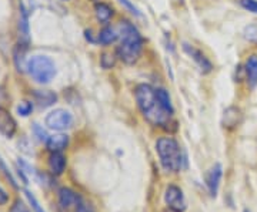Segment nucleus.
I'll return each instance as SVG.
<instances>
[{
  "label": "nucleus",
  "mask_w": 257,
  "mask_h": 212,
  "mask_svg": "<svg viewBox=\"0 0 257 212\" xmlns=\"http://www.w3.org/2000/svg\"><path fill=\"white\" fill-rule=\"evenodd\" d=\"M139 110L150 124L156 127H165L170 122L172 114L162 107L156 96V90L150 84H139L135 90Z\"/></svg>",
  "instance_id": "nucleus-1"
},
{
  "label": "nucleus",
  "mask_w": 257,
  "mask_h": 212,
  "mask_svg": "<svg viewBox=\"0 0 257 212\" xmlns=\"http://www.w3.org/2000/svg\"><path fill=\"white\" fill-rule=\"evenodd\" d=\"M143 50V37L130 22L120 23V46L116 54L126 64H135Z\"/></svg>",
  "instance_id": "nucleus-2"
},
{
  "label": "nucleus",
  "mask_w": 257,
  "mask_h": 212,
  "mask_svg": "<svg viewBox=\"0 0 257 212\" xmlns=\"http://www.w3.org/2000/svg\"><path fill=\"white\" fill-rule=\"evenodd\" d=\"M156 152L160 164L167 172H177L182 170L184 158L179 142L172 137H162L156 141Z\"/></svg>",
  "instance_id": "nucleus-3"
},
{
  "label": "nucleus",
  "mask_w": 257,
  "mask_h": 212,
  "mask_svg": "<svg viewBox=\"0 0 257 212\" xmlns=\"http://www.w3.org/2000/svg\"><path fill=\"white\" fill-rule=\"evenodd\" d=\"M28 72L39 84H47L55 78L56 66L47 56H33L28 62Z\"/></svg>",
  "instance_id": "nucleus-4"
},
{
  "label": "nucleus",
  "mask_w": 257,
  "mask_h": 212,
  "mask_svg": "<svg viewBox=\"0 0 257 212\" xmlns=\"http://www.w3.org/2000/svg\"><path fill=\"white\" fill-rule=\"evenodd\" d=\"M45 124L47 126V128L55 130V131H66L73 126V116L70 111L64 110V108H56L47 114Z\"/></svg>",
  "instance_id": "nucleus-5"
},
{
  "label": "nucleus",
  "mask_w": 257,
  "mask_h": 212,
  "mask_svg": "<svg viewBox=\"0 0 257 212\" xmlns=\"http://www.w3.org/2000/svg\"><path fill=\"white\" fill-rule=\"evenodd\" d=\"M165 202L172 212H183L186 210V198L183 191L177 185H169L166 188Z\"/></svg>",
  "instance_id": "nucleus-6"
},
{
  "label": "nucleus",
  "mask_w": 257,
  "mask_h": 212,
  "mask_svg": "<svg viewBox=\"0 0 257 212\" xmlns=\"http://www.w3.org/2000/svg\"><path fill=\"white\" fill-rule=\"evenodd\" d=\"M82 196L70 188L63 186L59 190V208L63 212H69L72 208H76Z\"/></svg>",
  "instance_id": "nucleus-7"
},
{
  "label": "nucleus",
  "mask_w": 257,
  "mask_h": 212,
  "mask_svg": "<svg viewBox=\"0 0 257 212\" xmlns=\"http://www.w3.org/2000/svg\"><path fill=\"white\" fill-rule=\"evenodd\" d=\"M221 176H223V166L221 164H214L206 174V185L209 190V194L216 198L217 192H219V186H220Z\"/></svg>",
  "instance_id": "nucleus-8"
},
{
  "label": "nucleus",
  "mask_w": 257,
  "mask_h": 212,
  "mask_svg": "<svg viewBox=\"0 0 257 212\" xmlns=\"http://www.w3.org/2000/svg\"><path fill=\"white\" fill-rule=\"evenodd\" d=\"M18 124L13 116L6 108H0V134L6 138H12L16 134Z\"/></svg>",
  "instance_id": "nucleus-9"
},
{
  "label": "nucleus",
  "mask_w": 257,
  "mask_h": 212,
  "mask_svg": "<svg viewBox=\"0 0 257 212\" xmlns=\"http://www.w3.org/2000/svg\"><path fill=\"white\" fill-rule=\"evenodd\" d=\"M183 48H184V52H186V53H187V54L190 56L193 60H194V63L199 66V68L202 70V73L204 74L210 73L211 68H213L210 60H209L206 56L203 54L199 48H194V47L190 46V44H187V43H184Z\"/></svg>",
  "instance_id": "nucleus-10"
},
{
  "label": "nucleus",
  "mask_w": 257,
  "mask_h": 212,
  "mask_svg": "<svg viewBox=\"0 0 257 212\" xmlns=\"http://www.w3.org/2000/svg\"><path fill=\"white\" fill-rule=\"evenodd\" d=\"M30 43V30H29V16L25 6H20V18H19V44L28 47Z\"/></svg>",
  "instance_id": "nucleus-11"
},
{
  "label": "nucleus",
  "mask_w": 257,
  "mask_h": 212,
  "mask_svg": "<svg viewBox=\"0 0 257 212\" xmlns=\"http://www.w3.org/2000/svg\"><path fill=\"white\" fill-rule=\"evenodd\" d=\"M241 121V111L237 107H229L223 112L221 124L224 128H234L237 127Z\"/></svg>",
  "instance_id": "nucleus-12"
},
{
  "label": "nucleus",
  "mask_w": 257,
  "mask_h": 212,
  "mask_svg": "<svg viewBox=\"0 0 257 212\" xmlns=\"http://www.w3.org/2000/svg\"><path fill=\"white\" fill-rule=\"evenodd\" d=\"M67 146H69V137L66 134L49 136L46 141V147L50 152H63Z\"/></svg>",
  "instance_id": "nucleus-13"
},
{
  "label": "nucleus",
  "mask_w": 257,
  "mask_h": 212,
  "mask_svg": "<svg viewBox=\"0 0 257 212\" xmlns=\"http://www.w3.org/2000/svg\"><path fill=\"white\" fill-rule=\"evenodd\" d=\"M49 170L53 176H62L66 170V157L63 152H52L49 157Z\"/></svg>",
  "instance_id": "nucleus-14"
},
{
  "label": "nucleus",
  "mask_w": 257,
  "mask_h": 212,
  "mask_svg": "<svg viewBox=\"0 0 257 212\" xmlns=\"http://www.w3.org/2000/svg\"><path fill=\"white\" fill-rule=\"evenodd\" d=\"M244 73H246V80L250 88H256L257 86V56L251 54L246 62L244 66Z\"/></svg>",
  "instance_id": "nucleus-15"
},
{
  "label": "nucleus",
  "mask_w": 257,
  "mask_h": 212,
  "mask_svg": "<svg viewBox=\"0 0 257 212\" xmlns=\"http://www.w3.org/2000/svg\"><path fill=\"white\" fill-rule=\"evenodd\" d=\"M33 96H35V102L39 104V107H42V108H47V107H50V106H53L56 102H57V96H56V92H49V90H36V92H33Z\"/></svg>",
  "instance_id": "nucleus-16"
},
{
  "label": "nucleus",
  "mask_w": 257,
  "mask_h": 212,
  "mask_svg": "<svg viewBox=\"0 0 257 212\" xmlns=\"http://www.w3.org/2000/svg\"><path fill=\"white\" fill-rule=\"evenodd\" d=\"M94 14H96V18L100 23H109L110 18H113V14H114V12H113V8L109 6L107 3L99 2L94 6Z\"/></svg>",
  "instance_id": "nucleus-17"
},
{
  "label": "nucleus",
  "mask_w": 257,
  "mask_h": 212,
  "mask_svg": "<svg viewBox=\"0 0 257 212\" xmlns=\"http://www.w3.org/2000/svg\"><path fill=\"white\" fill-rule=\"evenodd\" d=\"M117 38H119V34L116 33V30L110 28V26H106V28H103L100 30L97 42L100 43L101 46H109L111 43H114Z\"/></svg>",
  "instance_id": "nucleus-18"
},
{
  "label": "nucleus",
  "mask_w": 257,
  "mask_h": 212,
  "mask_svg": "<svg viewBox=\"0 0 257 212\" xmlns=\"http://www.w3.org/2000/svg\"><path fill=\"white\" fill-rule=\"evenodd\" d=\"M156 96L159 102L162 104V107L165 108L169 114H173V104H172V100H170V96L169 92H166L165 88H157L156 90Z\"/></svg>",
  "instance_id": "nucleus-19"
},
{
  "label": "nucleus",
  "mask_w": 257,
  "mask_h": 212,
  "mask_svg": "<svg viewBox=\"0 0 257 212\" xmlns=\"http://www.w3.org/2000/svg\"><path fill=\"white\" fill-rule=\"evenodd\" d=\"M26 50H28V47L22 46V44H18L16 50H15V63H16L19 72H23L25 68H28V64H25V58H23Z\"/></svg>",
  "instance_id": "nucleus-20"
},
{
  "label": "nucleus",
  "mask_w": 257,
  "mask_h": 212,
  "mask_svg": "<svg viewBox=\"0 0 257 212\" xmlns=\"http://www.w3.org/2000/svg\"><path fill=\"white\" fill-rule=\"evenodd\" d=\"M116 64V56L111 53H103L100 57V66L103 68H111L113 66Z\"/></svg>",
  "instance_id": "nucleus-21"
},
{
  "label": "nucleus",
  "mask_w": 257,
  "mask_h": 212,
  "mask_svg": "<svg viewBox=\"0 0 257 212\" xmlns=\"http://www.w3.org/2000/svg\"><path fill=\"white\" fill-rule=\"evenodd\" d=\"M32 111H33V104L30 102H22L18 106L19 116H22V117H28L32 114Z\"/></svg>",
  "instance_id": "nucleus-22"
},
{
  "label": "nucleus",
  "mask_w": 257,
  "mask_h": 212,
  "mask_svg": "<svg viewBox=\"0 0 257 212\" xmlns=\"http://www.w3.org/2000/svg\"><path fill=\"white\" fill-rule=\"evenodd\" d=\"M25 194H26V198L29 200V202H30V205H32V208L35 210V212H45V210L40 206V204H39V201L36 200V196L32 194L30 191H25Z\"/></svg>",
  "instance_id": "nucleus-23"
},
{
  "label": "nucleus",
  "mask_w": 257,
  "mask_h": 212,
  "mask_svg": "<svg viewBox=\"0 0 257 212\" xmlns=\"http://www.w3.org/2000/svg\"><path fill=\"white\" fill-rule=\"evenodd\" d=\"M240 6L243 9L248 10L251 13H256L257 14V0H239Z\"/></svg>",
  "instance_id": "nucleus-24"
},
{
  "label": "nucleus",
  "mask_w": 257,
  "mask_h": 212,
  "mask_svg": "<svg viewBox=\"0 0 257 212\" xmlns=\"http://www.w3.org/2000/svg\"><path fill=\"white\" fill-rule=\"evenodd\" d=\"M74 212H94L92 204L86 202L84 200H80V202L77 204V206L74 208Z\"/></svg>",
  "instance_id": "nucleus-25"
},
{
  "label": "nucleus",
  "mask_w": 257,
  "mask_h": 212,
  "mask_svg": "<svg viewBox=\"0 0 257 212\" xmlns=\"http://www.w3.org/2000/svg\"><path fill=\"white\" fill-rule=\"evenodd\" d=\"M119 2L121 3V4H123V6H124V8H126V9L128 10V12H130V13H133V14H135V16H138V18H142V13H140V10H139L138 8H136V6H135L132 2H130V0H119Z\"/></svg>",
  "instance_id": "nucleus-26"
},
{
  "label": "nucleus",
  "mask_w": 257,
  "mask_h": 212,
  "mask_svg": "<svg viewBox=\"0 0 257 212\" xmlns=\"http://www.w3.org/2000/svg\"><path fill=\"white\" fill-rule=\"evenodd\" d=\"M33 132H35V136H36L40 141H47V138H49L46 131L42 128V127H39V124H33Z\"/></svg>",
  "instance_id": "nucleus-27"
},
{
  "label": "nucleus",
  "mask_w": 257,
  "mask_h": 212,
  "mask_svg": "<svg viewBox=\"0 0 257 212\" xmlns=\"http://www.w3.org/2000/svg\"><path fill=\"white\" fill-rule=\"evenodd\" d=\"M10 212H29V210L22 200H16L15 204L12 205V208H10Z\"/></svg>",
  "instance_id": "nucleus-28"
},
{
  "label": "nucleus",
  "mask_w": 257,
  "mask_h": 212,
  "mask_svg": "<svg viewBox=\"0 0 257 212\" xmlns=\"http://www.w3.org/2000/svg\"><path fill=\"white\" fill-rule=\"evenodd\" d=\"M9 201V195L8 192L2 188V185H0V205H5V204H8Z\"/></svg>",
  "instance_id": "nucleus-29"
},
{
  "label": "nucleus",
  "mask_w": 257,
  "mask_h": 212,
  "mask_svg": "<svg viewBox=\"0 0 257 212\" xmlns=\"http://www.w3.org/2000/svg\"><path fill=\"white\" fill-rule=\"evenodd\" d=\"M243 212H250V211H248V210H244V211H243Z\"/></svg>",
  "instance_id": "nucleus-30"
},
{
  "label": "nucleus",
  "mask_w": 257,
  "mask_h": 212,
  "mask_svg": "<svg viewBox=\"0 0 257 212\" xmlns=\"http://www.w3.org/2000/svg\"><path fill=\"white\" fill-rule=\"evenodd\" d=\"M94 2H96V0H94Z\"/></svg>",
  "instance_id": "nucleus-31"
}]
</instances>
